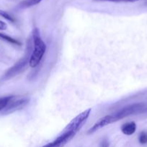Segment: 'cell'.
I'll list each match as a JSON object with an SVG mask.
<instances>
[{"label":"cell","mask_w":147,"mask_h":147,"mask_svg":"<svg viewBox=\"0 0 147 147\" xmlns=\"http://www.w3.org/2000/svg\"><path fill=\"white\" fill-rule=\"evenodd\" d=\"M33 39L34 49L32 50L30 54L29 65L34 68L41 62L46 51V45L40 37V30L37 27H35L33 31Z\"/></svg>","instance_id":"obj_1"},{"label":"cell","mask_w":147,"mask_h":147,"mask_svg":"<svg viewBox=\"0 0 147 147\" xmlns=\"http://www.w3.org/2000/svg\"><path fill=\"white\" fill-rule=\"evenodd\" d=\"M145 109L146 105L143 103H134V104H131L128 106H125V107H124L123 109H122L120 111L117 112V113L111 115L113 123L120 120V119H124V118L128 117V116H131V115L141 113L143 111L145 110Z\"/></svg>","instance_id":"obj_2"},{"label":"cell","mask_w":147,"mask_h":147,"mask_svg":"<svg viewBox=\"0 0 147 147\" xmlns=\"http://www.w3.org/2000/svg\"><path fill=\"white\" fill-rule=\"evenodd\" d=\"M30 54H31V53L29 51V48H27V52H26L24 57H23L22 58L20 59V60H18L12 67H11L10 69H8V70L6 71V73H4V76H3L2 77L3 80H10V79L14 78V76H17L19 73H21V72L24 70V67H25L26 65L27 64V63H29Z\"/></svg>","instance_id":"obj_3"},{"label":"cell","mask_w":147,"mask_h":147,"mask_svg":"<svg viewBox=\"0 0 147 147\" xmlns=\"http://www.w3.org/2000/svg\"><path fill=\"white\" fill-rule=\"evenodd\" d=\"M91 111H92L91 109H89L78 115L74 119H72L71 121L66 126V127L65 128L63 131L70 132V133L76 135V134L82 129L84 124L86 123V120H87L89 115H90Z\"/></svg>","instance_id":"obj_4"},{"label":"cell","mask_w":147,"mask_h":147,"mask_svg":"<svg viewBox=\"0 0 147 147\" xmlns=\"http://www.w3.org/2000/svg\"><path fill=\"white\" fill-rule=\"evenodd\" d=\"M28 102V99L27 98H20L15 99V96H13L12 100L9 102L5 109L2 111L4 113H10L14 112V111L20 109V108H22L26 103Z\"/></svg>","instance_id":"obj_5"},{"label":"cell","mask_w":147,"mask_h":147,"mask_svg":"<svg viewBox=\"0 0 147 147\" xmlns=\"http://www.w3.org/2000/svg\"><path fill=\"white\" fill-rule=\"evenodd\" d=\"M113 123V121H112V116L111 115H108V116H105L104 117L99 119L90 129L88 131L87 134H91L95 133V131H98L99 129H102V128L105 127V126H108V125L111 124V123Z\"/></svg>","instance_id":"obj_6"},{"label":"cell","mask_w":147,"mask_h":147,"mask_svg":"<svg viewBox=\"0 0 147 147\" xmlns=\"http://www.w3.org/2000/svg\"><path fill=\"white\" fill-rule=\"evenodd\" d=\"M136 128L137 126L135 122L131 121L122 124L120 128V130L123 134L127 135V136H131L135 133V131H136Z\"/></svg>","instance_id":"obj_7"},{"label":"cell","mask_w":147,"mask_h":147,"mask_svg":"<svg viewBox=\"0 0 147 147\" xmlns=\"http://www.w3.org/2000/svg\"><path fill=\"white\" fill-rule=\"evenodd\" d=\"M0 39L4 40V41L10 43V44L14 45H18V46L21 45V42H20L19 40H16V39L13 38V37H10V36L4 34V33L0 32Z\"/></svg>","instance_id":"obj_8"},{"label":"cell","mask_w":147,"mask_h":147,"mask_svg":"<svg viewBox=\"0 0 147 147\" xmlns=\"http://www.w3.org/2000/svg\"><path fill=\"white\" fill-rule=\"evenodd\" d=\"M12 96H5V97L0 98V111H2L5 109L6 106H7L9 102L12 100Z\"/></svg>","instance_id":"obj_9"},{"label":"cell","mask_w":147,"mask_h":147,"mask_svg":"<svg viewBox=\"0 0 147 147\" xmlns=\"http://www.w3.org/2000/svg\"><path fill=\"white\" fill-rule=\"evenodd\" d=\"M43 0H24L20 4V7L22 8H26V7H30L32 6L36 5V4H39L40 1Z\"/></svg>","instance_id":"obj_10"},{"label":"cell","mask_w":147,"mask_h":147,"mask_svg":"<svg viewBox=\"0 0 147 147\" xmlns=\"http://www.w3.org/2000/svg\"><path fill=\"white\" fill-rule=\"evenodd\" d=\"M0 16L2 17L3 18H4L5 20H8V21L11 22H15V19L13 16H12L11 14H9L7 11H4V10H0Z\"/></svg>","instance_id":"obj_11"},{"label":"cell","mask_w":147,"mask_h":147,"mask_svg":"<svg viewBox=\"0 0 147 147\" xmlns=\"http://www.w3.org/2000/svg\"><path fill=\"white\" fill-rule=\"evenodd\" d=\"M138 141L141 144H147V132L142 131L139 135Z\"/></svg>","instance_id":"obj_12"},{"label":"cell","mask_w":147,"mask_h":147,"mask_svg":"<svg viewBox=\"0 0 147 147\" xmlns=\"http://www.w3.org/2000/svg\"><path fill=\"white\" fill-rule=\"evenodd\" d=\"M7 25L5 22L0 20V30H7Z\"/></svg>","instance_id":"obj_13"},{"label":"cell","mask_w":147,"mask_h":147,"mask_svg":"<svg viewBox=\"0 0 147 147\" xmlns=\"http://www.w3.org/2000/svg\"><path fill=\"white\" fill-rule=\"evenodd\" d=\"M100 147H109V142L107 140H104L101 142Z\"/></svg>","instance_id":"obj_14"},{"label":"cell","mask_w":147,"mask_h":147,"mask_svg":"<svg viewBox=\"0 0 147 147\" xmlns=\"http://www.w3.org/2000/svg\"><path fill=\"white\" fill-rule=\"evenodd\" d=\"M43 147H58V146H56V145L53 142H51V143H49V144H48L45 145V146Z\"/></svg>","instance_id":"obj_15"}]
</instances>
